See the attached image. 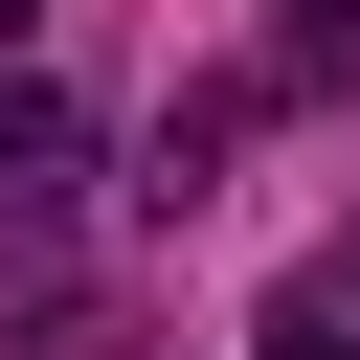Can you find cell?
<instances>
[{
	"label": "cell",
	"instance_id": "cell-1",
	"mask_svg": "<svg viewBox=\"0 0 360 360\" xmlns=\"http://www.w3.org/2000/svg\"><path fill=\"white\" fill-rule=\"evenodd\" d=\"M68 202V90H0V225Z\"/></svg>",
	"mask_w": 360,
	"mask_h": 360
},
{
	"label": "cell",
	"instance_id": "cell-2",
	"mask_svg": "<svg viewBox=\"0 0 360 360\" xmlns=\"http://www.w3.org/2000/svg\"><path fill=\"white\" fill-rule=\"evenodd\" d=\"M248 90H360V0H270V68Z\"/></svg>",
	"mask_w": 360,
	"mask_h": 360
},
{
	"label": "cell",
	"instance_id": "cell-3",
	"mask_svg": "<svg viewBox=\"0 0 360 360\" xmlns=\"http://www.w3.org/2000/svg\"><path fill=\"white\" fill-rule=\"evenodd\" d=\"M0 22H22V0H0Z\"/></svg>",
	"mask_w": 360,
	"mask_h": 360
}]
</instances>
